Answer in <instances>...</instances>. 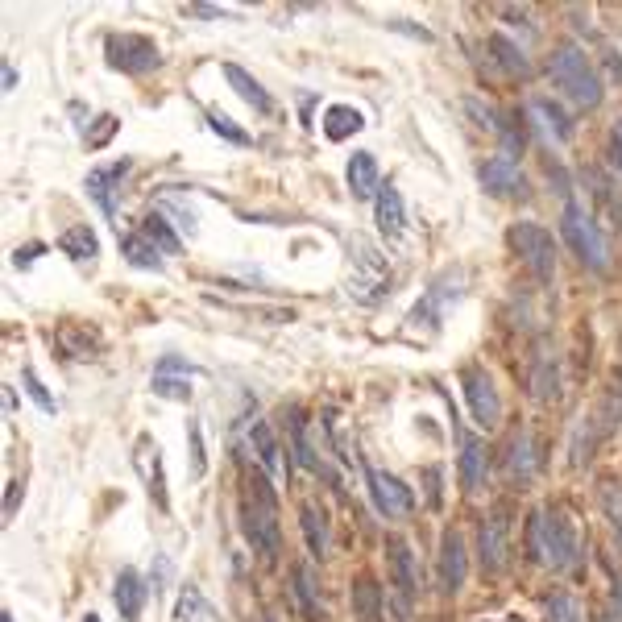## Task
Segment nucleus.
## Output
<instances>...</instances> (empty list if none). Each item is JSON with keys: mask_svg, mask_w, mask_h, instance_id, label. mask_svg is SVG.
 <instances>
[{"mask_svg": "<svg viewBox=\"0 0 622 622\" xmlns=\"http://www.w3.org/2000/svg\"><path fill=\"white\" fill-rule=\"evenodd\" d=\"M241 527H245V540L262 556H278L282 527H278V506H274V490L266 482V473H249L245 494H241Z\"/></svg>", "mask_w": 622, "mask_h": 622, "instance_id": "f257e3e1", "label": "nucleus"}, {"mask_svg": "<svg viewBox=\"0 0 622 622\" xmlns=\"http://www.w3.org/2000/svg\"><path fill=\"white\" fill-rule=\"evenodd\" d=\"M548 71H552V83L573 104H581V108H598L602 104V79H598V71H593V63H589V54L577 42H560L552 50Z\"/></svg>", "mask_w": 622, "mask_h": 622, "instance_id": "f03ea898", "label": "nucleus"}, {"mask_svg": "<svg viewBox=\"0 0 622 622\" xmlns=\"http://www.w3.org/2000/svg\"><path fill=\"white\" fill-rule=\"evenodd\" d=\"M560 237L589 270H598V274L610 270V245H606V237L598 229V220H593L589 208H581L573 195L564 200V212H560Z\"/></svg>", "mask_w": 622, "mask_h": 622, "instance_id": "7ed1b4c3", "label": "nucleus"}, {"mask_svg": "<svg viewBox=\"0 0 622 622\" xmlns=\"http://www.w3.org/2000/svg\"><path fill=\"white\" fill-rule=\"evenodd\" d=\"M531 540H535V552H540L544 564L552 569H573L577 564V531L569 523V515L560 506H544L535 511V523H531Z\"/></svg>", "mask_w": 622, "mask_h": 622, "instance_id": "20e7f679", "label": "nucleus"}, {"mask_svg": "<svg viewBox=\"0 0 622 622\" xmlns=\"http://www.w3.org/2000/svg\"><path fill=\"white\" fill-rule=\"evenodd\" d=\"M452 299H461V274H444L432 291H423V299L411 307V316H407V341H436L440 328H444V307Z\"/></svg>", "mask_w": 622, "mask_h": 622, "instance_id": "39448f33", "label": "nucleus"}, {"mask_svg": "<svg viewBox=\"0 0 622 622\" xmlns=\"http://www.w3.org/2000/svg\"><path fill=\"white\" fill-rule=\"evenodd\" d=\"M386 282H390L386 253H382L374 241L357 237V241H353V266H349V295H353L357 303H374V299L386 291Z\"/></svg>", "mask_w": 622, "mask_h": 622, "instance_id": "423d86ee", "label": "nucleus"}, {"mask_svg": "<svg viewBox=\"0 0 622 622\" xmlns=\"http://www.w3.org/2000/svg\"><path fill=\"white\" fill-rule=\"evenodd\" d=\"M104 59L112 71L125 75H150L162 67V50L146 34H108L104 38Z\"/></svg>", "mask_w": 622, "mask_h": 622, "instance_id": "0eeeda50", "label": "nucleus"}, {"mask_svg": "<svg viewBox=\"0 0 622 622\" xmlns=\"http://www.w3.org/2000/svg\"><path fill=\"white\" fill-rule=\"evenodd\" d=\"M511 245L519 249L523 266H527L535 278H540V282H552V274H556V241H552V233L544 229V224H531V220L515 224V229H511Z\"/></svg>", "mask_w": 622, "mask_h": 622, "instance_id": "6e6552de", "label": "nucleus"}, {"mask_svg": "<svg viewBox=\"0 0 622 622\" xmlns=\"http://www.w3.org/2000/svg\"><path fill=\"white\" fill-rule=\"evenodd\" d=\"M461 390H465L469 415L482 423V428H498L502 399H498V386H494L490 370H482V365H465V370H461Z\"/></svg>", "mask_w": 622, "mask_h": 622, "instance_id": "1a4fd4ad", "label": "nucleus"}, {"mask_svg": "<svg viewBox=\"0 0 622 622\" xmlns=\"http://www.w3.org/2000/svg\"><path fill=\"white\" fill-rule=\"evenodd\" d=\"M133 469L141 473L150 498L158 502V511H171V494H166V469H162V452L154 444V436H137L133 440Z\"/></svg>", "mask_w": 622, "mask_h": 622, "instance_id": "9d476101", "label": "nucleus"}, {"mask_svg": "<svg viewBox=\"0 0 622 622\" xmlns=\"http://www.w3.org/2000/svg\"><path fill=\"white\" fill-rule=\"evenodd\" d=\"M482 187L498 200H523L527 195V175L511 154H494L490 162H482Z\"/></svg>", "mask_w": 622, "mask_h": 622, "instance_id": "9b49d317", "label": "nucleus"}, {"mask_svg": "<svg viewBox=\"0 0 622 622\" xmlns=\"http://www.w3.org/2000/svg\"><path fill=\"white\" fill-rule=\"evenodd\" d=\"M370 498L378 506V515L386 519H407L415 511V494L386 469H370Z\"/></svg>", "mask_w": 622, "mask_h": 622, "instance_id": "f8f14e48", "label": "nucleus"}, {"mask_svg": "<svg viewBox=\"0 0 622 622\" xmlns=\"http://www.w3.org/2000/svg\"><path fill=\"white\" fill-rule=\"evenodd\" d=\"M129 158H121V162H112V166H96V171L83 179V187H88V195H92V204L108 216V220H117V195H121V179L129 175Z\"/></svg>", "mask_w": 622, "mask_h": 622, "instance_id": "ddd939ff", "label": "nucleus"}, {"mask_svg": "<svg viewBox=\"0 0 622 622\" xmlns=\"http://www.w3.org/2000/svg\"><path fill=\"white\" fill-rule=\"evenodd\" d=\"M195 378H200V370H195L191 361H183V357H162L158 370H154V394H158V399H171V403H187Z\"/></svg>", "mask_w": 622, "mask_h": 622, "instance_id": "4468645a", "label": "nucleus"}, {"mask_svg": "<svg viewBox=\"0 0 622 622\" xmlns=\"http://www.w3.org/2000/svg\"><path fill=\"white\" fill-rule=\"evenodd\" d=\"M374 224H378V233L390 245L403 241V233H407V208H403V191L394 187V183H382L378 195H374Z\"/></svg>", "mask_w": 622, "mask_h": 622, "instance_id": "2eb2a0df", "label": "nucleus"}, {"mask_svg": "<svg viewBox=\"0 0 622 622\" xmlns=\"http://www.w3.org/2000/svg\"><path fill=\"white\" fill-rule=\"evenodd\" d=\"M465 573H469V552H465L461 531H444V540H440V589L457 593L465 585Z\"/></svg>", "mask_w": 622, "mask_h": 622, "instance_id": "dca6fc26", "label": "nucleus"}, {"mask_svg": "<svg viewBox=\"0 0 622 622\" xmlns=\"http://www.w3.org/2000/svg\"><path fill=\"white\" fill-rule=\"evenodd\" d=\"M386 560H390V581H394V589L403 593V598L411 602L415 593H419V569H415V552H411V544L407 540H386Z\"/></svg>", "mask_w": 622, "mask_h": 622, "instance_id": "f3484780", "label": "nucleus"}, {"mask_svg": "<svg viewBox=\"0 0 622 622\" xmlns=\"http://www.w3.org/2000/svg\"><path fill=\"white\" fill-rule=\"evenodd\" d=\"M477 556H482L486 573H502V564H506V523H502V515L482 519V531H477Z\"/></svg>", "mask_w": 622, "mask_h": 622, "instance_id": "a211bd4d", "label": "nucleus"}, {"mask_svg": "<svg viewBox=\"0 0 622 622\" xmlns=\"http://www.w3.org/2000/svg\"><path fill=\"white\" fill-rule=\"evenodd\" d=\"M457 444H461V486L482 490V482H486V444L465 428H457Z\"/></svg>", "mask_w": 622, "mask_h": 622, "instance_id": "6ab92c4d", "label": "nucleus"}, {"mask_svg": "<svg viewBox=\"0 0 622 622\" xmlns=\"http://www.w3.org/2000/svg\"><path fill=\"white\" fill-rule=\"evenodd\" d=\"M224 71V79H229V88L249 104V108H258L262 112V117H270V112H274V100H270V92L262 88V83L258 79H253L245 67H237V63H224L220 67Z\"/></svg>", "mask_w": 622, "mask_h": 622, "instance_id": "aec40b11", "label": "nucleus"}, {"mask_svg": "<svg viewBox=\"0 0 622 622\" xmlns=\"http://www.w3.org/2000/svg\"><path fill=\"white\" fill-rule=\"evenodd\" d=\"M345 179H349V191L357 195V200H370V195H378V158L370 150H357L349 154V166H345Z\"/></svg>", "mask_w": 622, "mask_h": 622, "instance_id": "412c9836", "label": "nucleus"}, {"mask_svg": "<svg viewBox=\"0 0 622 622\" xmlns=\"http://www.w3.org/2000/svg\"><path fill=\"white\" fill-rule=\"evenodd\" d=\"M249 440H253V452H258V461H262V473L266 477H274V482H282V448H278V440H274V428L270 423H253L249 428Z\"/></svg>", "mask_w": 622, "mask_h": 622, "instance_id": "4be33fe9", "label": "nucleus"}, {"mask_svg": "<svg viewBox=\"0 0 622 622\" xmlns=\"http://www.w3.org/2000/svg\"><path fill=\"white\" fill-rule=\"evenodd\" d=\"M171 622H224V618H220L216 606L204 598L200 585H183L179 598H175V618H171Z\"/></svg>", "mask_w": 622, "mask_h": 622, "instance_id": "5701e85b", "label": "nucleus"}, {"mask_svg": "<svg viewBox=\"0 0 622 622\" xmlns=\"http://www.w3.org/2000/svg\"><path fill=\"white\" fill-rule=\"evenodd\" d=\"M531 117L540 121V129H544V137L548 141H569L573 137V125H569V112H564L560 104H552V100H544V96H535L531 100Z\"/></svg>", "mask_w": 622, "mask_h": 622, "instance_id": "b1692460", "label": "nucleus"}, {"mask_svg": "<svg viewBox=\"0 0 622 622\" xmlns=\"http://www.w3.org/2000/svg\"><path fill=\"white\" fill-rule=\"evenodd\" d=\"M320 125H324V137L328 141H345V137H353V133L365 129V117H361V108H353V104H328Z\"/></svg>", "mask_w": 622, "mask_h": 622, "instance_id": "393cba45", "label": "nucleus"}, {"mask_svg": "<svg viewBox=\"0 0 622 622\" xmlns=\"http://www.w3.org/2000/svg\"><path fill=\"white\" fill-rule=\"evenodd\" d=\"M112 598H117V610L125 614V622H137L141 618V606H146V585L133 569L117 573V585H112Z\"/></svg>", "mask_w": 622, "mask_h": 622, "instance_id": "a878e982", "label": "nucleus"}, {"mask_svg": "<svg viewBox=\"0 0 622 622\" xmlns=\"http://www.w3.org/2000/svg\"><path fill=\"white\" fill-rule=\"evenodd\" d=\"M59 249L71 262H96L100 258V237L92 233V224H71V229L59 237Z\"/></svg>", "mask_w": 622, "mask_h": 622, "instance_id": "bb28decb", "label": "nucleus"}, {"mask_svg": "<svg viewBox=\"0 0 622 622\" xmlns=\"http://www.w3.org/2000/svg\"><path fill=\"white\" fill-rule=\"evenodd\" d=\"M531 394L540 403H556L560 399V361L552 353L535 357V370H531Z\"/></svg>", "mask_w": 622, "mask_h": 622, "instance_id": "cd10ccee", "label": "nucleus"}, {"mask_svg": "<svg viewBox=\"0 0 622 622\" xmlns=\"http://www.w3.org/2000/svg\"><path fill=\"white\" fill-rule=\"evenodd\" d=\"M121 253H125V262L137 266V270H162V249H158L146 233L121 237Z\"/></svg>", "mask_w": 622, "mask_h": 622, "instance_id": "c85d7f7f", "label": "nucleus"}, {"mask_svg": "<svg viewBox=\"0 0 622 622\" xmlns=\"http://www.w3.org/2000/svg\"><path fill=\"white\" fill-rule=\"evenodd\" d=\"M299 519H303V535H307L311 556L324 560V556H328V519L320 515L316 502H303V506H299Z\"/></svg>", "mask_w": 622, "mask_h": 622, "instance_id": "c756f323", "label": "nucleus"}, {"mask_svg": "<svg viewBox=\"0 0 622 622\" xmlns=\"http://www.w3.org/2000/svg\"><path fill=\"white\" fill-rule=\"evenodd\" d=\"M486 54H498V67H502L506 75H527V71H531L527 54H523L511 38H502V34H490V38H486Z\"/></svg>", "mask_w": 622, "mask_h": 622, "instance_id": "7c9ffc66", "label": "nucleus"}, {"mask_svg": "<svg viewBox=\"0 0 622 622\" xmlns=\"http://www.w3.org/2000/svg\"><path fill=\"white\" fill-rule=\"evenodd\" d=\"M353 614L357 622H382V589L370 577H361L353 585Z\"/></svg>", "mask_w": 622, "mask_h": 622, "instance_id": "2f4dec72", "label": "nucleus"}, {"mask_svg": "<svg viewBox=\"0 0 622 622\" xmlns=\"http://www.w3.org/2000/svg\"><path fill=\"white\" fill-rule=\"evenodd\" d=\"M295 457H299V465L307 469V473H328V461L320 457V448L311 444V432H307V423H303V415L295 411Z\"/></svg>", "mask_w": 622, "mask_h": 622, "instance_id": "473e14b6", "label": "nucleus"}, {"mask_svg": "<svg viewBox=\"0 0 622 622\" xmlns=\"http://www.w3.org/2000/svg\"><path fill=\"white\" fill-rule=\"evenodd\" d=\"M506 469L515 477H531L535 473V444H531V432H519L511 440V457H506Z\"/></svg>", "mask_w": 622, "mask_h": 622, "instance_id": "72a5a7b5", "label": "nucleus"}, {"mask_svg": "<svg viewBox=\"0 0 622 622\" xmlns=\"http://www.w3.org/2000/svg\"><path fill=\"white\" fill-rule=\"evenodd\" d=\"M141 233H146L162 253H179V237L171 233V216H162V212H150L146 224H141Z\"/></svg>", "mask_w": 622, "mask_h": 622, "instance_id": "f704fd0d", "label": "nucleus"}, {"mask_svg": "<svg viewBox=\"0 0 622 622\" xmlns=\"http://www.w3.org/2000/svg\"><path fill=\"white\" fill-rule=\"evenodd\" d=\"M187 473L195 477V482H200V477L208 473V457H204V428H200V419H191L187 423Z\"/></svg>", "mask_w": 622, "mask_h": 622, "instance_id": "c9c22d12", "label": "nucleus"}, {"mask_svg": "<svg viewBox=\"0 0 622 622\" xmlns=\"http://www.w3.org/2000/svg\"><path fill=\"white\" fill-rule=\"evenodd\" d=\"M598 502H602V511H606V519H610L614 535L622 540V486L614 482V477H606V482H602V490H598Z\"/></svg>", "mask_w": 622, "mask_h": 622, "instance_id": "e433bc0d", "label": "nucleus"}, {"mask_svg": "<svg viewBox=\"0 0 622 622\" xmlns=\"http://www.w3.org/2000/svg\"><path fill=\"white\" fill-rule=\"evenodd\" d=\"M295 602L307 618H320V602H316V577L311 569H295Z\"/></svg>", "mask_w": 622, "mask_h": 622, "instance_id": "4c0bfd02", "label": "nucleus"}, {"mask_svg": "<svg viewBox=\"0 0 622 622\" xmlns=\"http://www.w3.org/2000/svg\"><path fill=\"white\" fill-rule=\"evenodd\" d=\"M208 125H212V133H216V137L233 141V146H253V137H249L245 129H237V121H233V117H224L220 108H208Z\"/></svg>", "mask_w": 622, "mask_h": 622, "instance_id": "58836bf2", "label": "nucleus"}, {"mask_svg": "<svg viewBox=\"0 0 622 622\" xmlns=\"http://www.w3.org/2000/svg\"><path fill=\"white\" fill-rule=\"evenodd\" d=\"M548 622H585L573 593H552L548 598Z\"/></svg>", "mask_w": 622, "mask_h": 622, "instance_id": "ea45409f", "label": "nucleus"}, {"mask_svg": "<svg viewBox=\"0 0 622 622\" xmlns=\"http://www.w3.org/2000/svg\"><path fill=\"white\" fill-rule=\"evenodd\" d=\"M21 382H25V390H30V399H34V403H38L46 415H54V411H59V403L50 399V390L42 386V378H38L34 370H25V374H21Z\"/></svg>", "mask_w": 622, "mask_h": 622, "instance_id": "a19ab883", "label": "nucleus"}, {"mask_svg": "<svg viewBox=\"0 0 622 622\" xmlns=\"http://www.w3.org/2000/svg\"><path fill=\"white\" fill-rule=\"evenodd\" d=\"M112 137H117V117H100L96 121V133H88V146L100 150V146H108Z\"/></svg>", "mask_w": 622, "mask_h": 622, "instance_id": "79ce46f5", "label": "nucleus"}, {"mask_svg": "<svg viewBox=\"0 0 622 622\" xmlns=\"http://www.w3.org/2000/svg\"><path fill=\"white\" fill-rule=\"evenodd\" d=\"M610 162H614V171L622 175V121H614V129H610Z\"/></svg>", "mask_w": 622, "mask_h": 622, "instance_id": "37998d69", "label": "nucleus"}, {"mask_svg": "<svg viewBox=\"0 0 622 622\" xmlns=\"http://www.w3.org/2000/svg\"><path fill=\"white\" fill-rule=\"evenodd\" d=\"M42 249H46V245H30V249H25V245H21V249L13 253V266H21V270H25V266H34Z\"/></svg>", "mask_w": 622, "mask_h": 622, "instance_id": "c03bdc74", "label": "nucleus"}, {"mask_svg": "<svg viewBox=\"0 0 622 622\" xmlns=\"http://www.w3.org/2000/svg\"><path fill=\"white\" fill-rule=\"evenodd\" d=\"M187 13H191V17H208V21H220V17H233L229 9H220V5H191Z\"/></svg>", "mask_w": 622, "mask_h": 622, "instance_id": "a18cd8bd", "label": "nucleus"}, {"mask_svg": "<svg viewBox=\"0 0 622 622\" xmlns=\"http://www.w3.org/2000/svg\"><path fill=\"white\" fill-rule=\"evenodd\" d=\"M17 494H21V486L13 482V486H9V502H5V515H9V519H13V511H17Z\"/></svg>", "mask_w": 622, "mask_h": 622, "instance_id": "49530a36", "label": "nucleus"}, {"mask_svg": "<svg viewBox=\"0 0 622 622\" xmlns=\"http://www.w3.org/2000/svg\"><path fill=\"white\" fill-rule=\"evenodd\" d=\"M13 88H17V71L5 63V92H13Z\"/></svg>", "mask_w": 622, "mask_h": 622, "instance_id": "de8ad7c7", "label": "nucleus"}, {"mask_svg": "<svg viewBox=\"0 0 622 622\" xmlns=\"http://www.w3.org/2000/svg\"><path fill=\"white\" fill-rule=\"evenodd\" d=\"M602 622H618V618H614V610H610V614H602Z\"/></svg>", "mask_w": 622, "mask_h": 622, "instance_id": "09e8293b", "label": "nucleus"}, {"mask_svg": "<svg viewBox=\"0 0 622 622\" xmlns=\"http://www.w3.org/2000/svg\"><path fill=\"white\" fill-rule=\"evenodd\" d=\"M83 622H100V618H96V614H88V618H83Z\"/></svg>", "mask_w": 622, "mask_h": 622, "instance_id": "8fccbe9b", "label": "nucleus"}, {"mask_svg": "<svg viewBox=\"0 0 622 622\" xmlns=\"http://www.w3.org/2000/svg\"><path fill=\"white\" fill-rule=\"evenodd\" d=\"M0 622H13V618H9V614H5V618H0Z\"/></svg>", "mask_w": 622, "mask_h": 622, "instance_id": "3c124183", "label": "nucleus"}, {"mask_svg": "<svg viewBox=\"0 0 622 622\" xmlns=\"http://www.w3.org/2000/svg\"><path fill=\"white\" fill-rule=\"evenodd\" d=\"M506 622H523V618H506Z\"/></svg>", "mask_w": 622, "mask_h": 622, "instance_id": "603ef678", "label": "nucleus"}]
</instances>
